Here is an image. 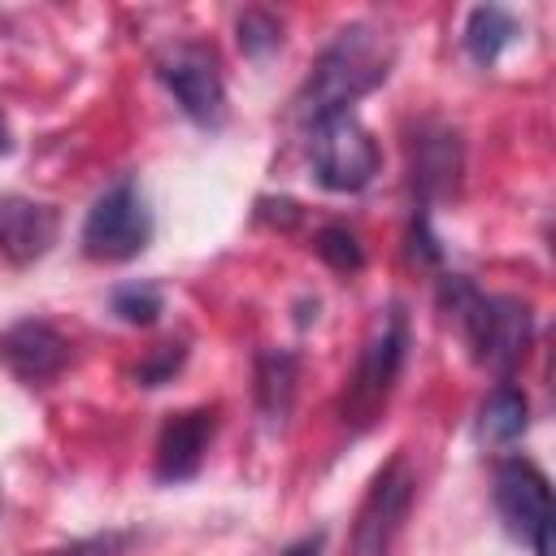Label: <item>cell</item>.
<instances>
[{
	"label": "cell",
	"instance_id": "7a4b0ae2",
	"mask_svg": "<svg viewBox=\"0 0 556 556\" xmlns=\"http://www.w3.org/2000/svg\"><path fill=\"white\" fill-rule=\"evenodd\" d=\"M439 304L456 321V330L469 343L478 365H486L495 374H513L521 365V356L530 352V339H534L530 304H521L513 295H486L465 274H443Z\"/></svg>",
	"mask_w": 556,
	"mask_h": 556
},
{
	"label": "cell",
	"instance_id": "6da1fadb",
	"mask_svg": "<svg viewBox=\"0 0 556 556\" xmlns=\"http://www.w3.org/2000/svg\"><path fill=\"white\" fill-rule=\"evenodd\" d=\"M391 56H395V48H391L387 30H378L369 22L343 26L326 43V52L317 56L313 74L304 78V87L295 96V113L308 126L321 122V117H330V113H352V104L361 96H369L374 87L387 83Z\"/></svg>",
	"mask_w": 556,
	"mask_h": 556
},
{
	"label": "cell",
	"instance_id": "2e32d148",
	"mask_svg": "<svg viewBox=\"0 0 556 556\" xmlns=\"http://www.w3.org/2000/svg\"><path fill=\"white\" fill-rule=\"evenodd\" d=\"M235 35H239L243 56H252V61H265L269 52L282 48V22L269 9H243L235 22Z\"/></svg>",
	"mask_w": 556,
	"mask_h": 556
},
{
	"label": "cell",
	"instance_id": "8fae6325",
	"mask_svg": "<svg viewBox=\"0 0 556 556\" xmlns=\"http://www.w3.org/2000/svg\"><path fill=\"white\" fill-rule=\"evenodd\" d=\"M61 213L30 195H4L0 200V256L9 265H35L56 243Z\"/></svg>",
	"mask_w": 556,
	"mask_h": 556
},
{
	"label": "cell",
	"instance_id": "9c48e42d",
	"mask_svg": "<svg viewBox=\"0 0 556 556\" xmlns=\"http://www.w3.org/2000/svg\"><path fill=\"white\" fill-rule=\"evenodd\" d=\"M0 361L26 387H43L70 365V343H65V334L56 326L26 317V321H13L0 334Z\"/></svg>",
	"mask_w": 556,
	"mask_h": 556
},
{
	"label": "cell",
	"instance_id": "277c9868",
	"mask_svg": "<svg viewBox=\"0 0 556 556\" xmlns=\"http://www.w3.org/2000/svg\"><path fill=\"white\" fill-rule=\"evenodd\" d=\"M83 256L91 261H135L152 243V208L135 178H117L83 217Z\"/></svg>",
	"mask_w": 556,
	"mask_h": 556
},
{
	"label": "cell",
	"instance_id": "8992f818",
	"mask_svg": "<svg viewBox=\"0 0 556 556\" xmlns=\"http://www.w3.org/2000/svg\"><path fill=\"white\" fill-rule=\"evenodd\" d=\"M156 78L165 83L174 104L200 130H222V122H226V83H222L217 52L208 43H195V39L169 43L156 56Z\"/></svg>",
	"mask_w": 556,
	"mask_h": 556
},
{
	"label": "cell",
	"instance_id": "52a82bcc",
	"mask_svg": "<svg viewBox=\"0 0 556 556\" xmlns=\"http://www.w3.org/2000/svg\"><path fill=\"white\" fill-rule=\"evenodd\" d=\"M495 508L534 556H552V486L526 456H504L495 465Z\"/></svg>",
	"mask_w": 556,
	"mask_h": 556
},
{
	"label": "cell",
	"instance_id": "603a6c76",
	"mask_svg": "<svg viewBox=\"0 0 556 556\" xmlns=\"http://www.w3.org/2000/svg\"><path fill=\"white\" fill-rule=\"evenodd\" d=\"M0 504H4V491H0Z\"/></svg>",
	"mask_w": 556,
	"mask_h": 556
},
{
	"label": "cell",
	"instance_id": "3957f363",
	"mask_svg": "<svg viewBox=\"0 0 556 556\" xmlns=\"http://www.w3.org/2000/svg\"><path fill=\"white\" fill-rule=\"evenodd\" d=\"M404 356H408V317L395 304V308H387V317L365 339L356 374H352V382L343 391V421L352 430L374 426V417L387 408V400L395 391V378L404 369Z\"/></svg>",
	"mask_w": 556,
	"mask_h": 556
},
{
	"label": "cell",
	"instance_id": "5bb4252c",
	"mask_svg": "<svg viewBox=\"0 0 556 556\" xmlns=\"http://www.w3.org/2000/svg\"><path fill=\"white\" fill-rule=\"evenodd\" d=\"M295 378H300V361H295L291 352H282V348L256 352V404H261V413H265L274 426L291 413Z\"/></svg>",
	"mask_w": 556,
	"mask_h": 556
},
{
	"label": "cell",
	"instance_id": "ffe728a7",
	"mask_svg": "<svg viewBox=\"0 0 556 556\" xmlns=\"http://www.w3.org/2000/svg\"><path fill=\"white\" fill-rule=\"evenodd\" d=\"M408 256H413L417 265H439V261H443V248H439V239H434V230H430V213H417V217H413Z\"/></svg>",
	"mask_w": 556,
	"mask_h": 556
},
{
	"label": "cell",
	"instance_id": "ac0fdd59",
	"mask_svg": "<svg viewBox=\"0 0 556 556\" xmlns=\"http://www.w3.org/2000/svg\"><path fill=\"white\" fill-rule=\"evenodd\" d=\"M313 248H317V256H321L334 274H356V269L365 265V248H361L356 230H348V226H321V230L313 235Z\"/></svg>",
	"mask_w": 556,
	"mask_h": 556
},
{
	"label": "cell",
	"instance_id": "4fadbf2b",
	"mask_svg": "<svg viewBox=\"0 0 556 556\" xmlns=\"http://www.w3.org/2000/svg\"><path fill=\"white\" fill-rule=\"evenodd\" d=\"M513 39H517V17H513L508 9H500V4H478V9L465 17L460 43H465L469 61L482 65V70H491V65L504 56V48H508Z\"/></svg>",
	"mask_w": 556,
	"mask_h": 556
},
{
	"label": "cell",
	"instance_id": "7c38bea8",
	"mask_svg": "<svg viewBox=\"0 0 556 556\" xmlns=\"http://www.w3.org/2000/svg\"><path fill=\"white\" fill-rule=\"evenodd\" d=\"M460 178V143L452 130H421L413 143V191L417 213H430L434 200H447Z\"/></svg>",
	"mask_w": 556,
	"mask_h": 556
},
{
	"label": "cell",
	"instance_id": "7402d4cb",
	"mask_svg": "<svg viewBox=\"0 0 556 556\" xmlns=\"http://www.w3.org/2000/svg\"><path fill=\"white\" fill-rule=\"evenodd\" d=\"M13 148V135H9V122H4V113H0V156Z\"/></svg>",
	"mask_w": 556,
	"mask_h": 556
},
{
	"label": "cell",
	"instance_id": "44dd1931",
	"mask_svg": "<svg viewBox=\"0 0 556 556\" xmlns=\"http://www.w3.org/2000/svg\"><path fill=\"white\" fill-rule=\"evenodd\" d=\"M321 543H326V534L317 530V534H304L300 543H291L282 556H317V552H321Z\"/></svg>",
	"mask_w": 556,
	"mask_h": 556
},
{
	"label": "cell",
	"instance_id": "30bf717a",
	"mask_svg": "<svg viewBox=\"0 0 556 556\" xmlns=\"http://www.w3.org/2000/svg\"><path fill=\"white\" fill-rule=\"evenodd\" d=\"M213 430H217L213 408L174 413V417L161 426V439H156V460H152L156 482H191V478L200 473L204 456H208Z\"/></svg>",
	"mask_w": 556,
	"mask_h": 556
},
{
	"label": "cell",
	"instance_id": "9a60e30c",
	"mask_svg": "<svg viewBox=\"0 0 556 556\" xmlns=\"http://www.w3.org/2000/svg\"><path fill=\"white\" fill-rule=\"evenodd\" d=\"M526 426H530V400L513 382L495 387L482 400V408H478V434H482V443H495V447L517 443L526 434Z\"/></svg>",
	"mask_w": 556,
	"mask_h": 556
},
{
	"label": "cell",
	"instance_id": "e0dca14e",
	"mask_svg": "<svg viewBox=\"0 0 556 556\" xmlns=\"http://www.w3.org/2000/svg\"><path fill=\"white\" fill-rule=\"evenodd\" d=\"M109 308H113L126 326H152V321L165 313V295H161V287H152V282H122V287L109 295Z\"/></svg>",
	"mask_w": 556,
	"mask_h": 556
},
{
	"label": "cell",
	"instance_id": "ba28073f",
	"mask_svg": "<svg viewBox=\"0 0 556 556\" xmlns=\"http://www.w3.org/2000/svg\"><path fill=\"white\" fill-rule=\"evenodd\" d=\"M413 469L404 456H391L382 465V473L374 478L361 513H356V526H352V556H387L391 552V539L400 530V521L408 517V504H413Z\"/></svg>",
	"mask_w": 556,
	"mask_h": 556
},
{
	"label": "cell",
	"instance_id": "d6986e66",
	"mask_svg": "<svg viewBox=\"0 0 556 556\" xmlns=\"http://www.w3.org/2000/svg\"><path fill=\"white\" fill-rule=\"evenodd\" d=\"M182 361H187V343H161V348H152L139 365H135V382L139 387H165L178 369H182Z\"/></svg>",
	"mask_w": 556,
	"mask_h": 556
},
{
	"label": "cell",
	"instance_id": "5b68a950",
	"mask_svg": "<svg viewBox=\"0 0 556 556\" xmlns=\"http://www.w3.org/2000/svg\"><path fill=\"white\" fill-rule=\"evenodd\" d=\"M308 156H313V178L339 195L365 191L382 165L374 135L352 113H330V117L313 122L308 126Z\"/></svg>",
	"mask_w": 556,
	"mask_h": 556
}]
</instances>
